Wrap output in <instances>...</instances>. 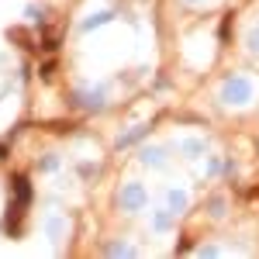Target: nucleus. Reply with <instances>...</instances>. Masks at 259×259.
I'll return each mask as SVG.
<instances>
[{
    "label": "nucleus",
    "mask_w": 259,
    "mask_h": 259,
    "mask_svg": "<svg viewBox=\"0 0 259 259\" xmlns=\"http://www.w3.org/2000/svg\"><path fill=\"white\" fill-rule=\"evenodd\" d=\"M28 204H31V183H28V177H18L14 180V204H11V211H7V232H11V235L21 232V218H24Z\"/></svg>",
    "instance_id": "f257e3e1"
},
{
    "label": "nucleus",
    "mask_w": 259,
    "mask_h": 259,
    "mask_svg": "<svg viewBox=\"0 0 259 259\" xmlns=\"http://www.w3.org/2000/svg\"><path fill=\"white\" fill-rule=\"evenodd\" d=\"M249 97H252V87H249V80H242V76H232V80L221 87V100L225 104H245Z\"/></svg>",
    "instance_id": "f03ea898"
},
{
    "label": "nucleus",
    "mask_w": 259,
    "mask_h": 259,
    "mask_svg": "<svg viewBox=\"0 0 259 259\" xmlns=\"http://www.w3.org/2000/svg\"><path fill=\"white\" fill-rule=\"evenodd\" d=\"M121 204H124L128 211H139L142 204H145V194H142V187H139V183H132V187H128V190L121 194Z\"/></svg>",
    "instance_id": "7ed1b4c3"
},
{
    "label": "nucleus",
    "mask_w": 259,
    "mask_h": 259,
    "mask_svg": "<svg viewBox=\"0 0 259 259\" xmlns=\"http://www.w3.org/2000/svg\"><path fill=\"white\" fill-rule=\"evenodd\" d=\"M107 21H111V14H97V18H90V21H87L83 28H87V31H94V28H100V24H107Z\"/></svg>",
    "instance_id": "20e7f679"
},
{
    "label": "nucleus",
    "mask_w": 259,
    "mask_h": 259,
    "mask_svg": "<svg viewBox=\"0 0 259 259\" xmlns=\"http://www.w3.org/2000/svg\"><path fill=\"white\" fill-rule=\"evenodd\" d=\"M249 49H252V52H259V24L249 31Z\"/></svg>",
    "instance_id": "39448f33"
},
{
    "label": "nucleus",
    "mask_w": 259,
    "mask_h": 259,
    "mask_svg": "<svg viewBox=\"0 0 259 259\" xmlns=\"http://www.w3.org/2000/svg\"><path fill=\"white\" fill-rule=\"evenodd\" d=\"M169 200H173V207H183V204H187V197H183V194H173Z\"/></svg>",
    "instance_id": "423d86ee"
},
{
    "label": "nucleus",
    "mask_w": 259,
    "mask_h": 259,
    "mask_svg": "<svg viewBox=\"0 0 259 259\" xmlns=\"http://www.w3.org/2000/svg\"><path fill=\"white\" fill-rule=\"evenodd\" d=\"M4 156H7V149H4V145H0V159H4Z\"/></svg>",
    "instance_id": "0eeeda50"
},
{
    "label": "nucleus",
    "mask_w": 259,
    "mask_h": 259,
    "mask_svg": "<svg viewBox=\"0 0 259 259\" xmlns=\"http://www.w3.org/2000/svg\"><path fill=\"white\" fill-rule=\"evenodd\" d=\"M187 4H200V0H187Z\"/></svg>",
    "instance_id": "6e6552de"
}]
</instances>
